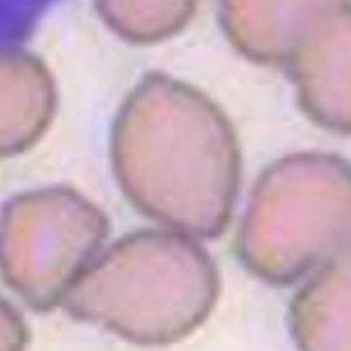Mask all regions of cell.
<instances>
[{
	"instance_id": "cell-1",
	"label": "cell",
	"mask_w": 351,
	"mask_h": 351,
	"mask_svg": "<svg viewBox=\"0 0 351 351\" xmlns=\"http://www.w3.org/2000/svg\"><path fill=\"white\" fill-rule=\"evenodd\" d=\"M112 150L119 185L139 211L190 237L225 232L241 154L229 119L204 92L147 77L121 110Z\"/></svg>"
},
{
	"instance_id": "cell-2",
	"label": "cell",
	"mask_w": 351,
	"mask_h": 351,
	"mask_svg": "<svg viewBox=\"0 0 351 351\" xmlns=\"http://www.w3.org/2000/svg\"><path fill=\"white\" fill-rule=\"evenodd\" d=\"M219 289L217 269L190 235L139 231L93 260L62 304L132 342L170 343L208 318Z\"/></svg>"
},
{
	"instance_id": "cell-3",
	"label": "cell",
	"mask_w": 351,
	"mask_h": 351,
	"mask_svg": "<svg viewBox=\"0 0 351 351\" xmlns=\"http://www.w3.org/2000/svg\"><path fill=\"white\" fill-rule=\"evenodd\" d=\"M348 162L328 153L280 159L261 174L243 217V265L271 285L287 286L350 255Z\"/></svg>"
},
{
	"instance_id": "cell-4",
	"label": "cell",
	"mask_w": 351,
	"mask_h": 351,
	"mask_svg": "<svg viewBox=\"0 0 351 351\" xmlns=\"http://www.w3.org/2000/svg\"><path fill=\"white\" fill-rule=\"evenodd\" d=\"M109 231L99 209L71 188L19 195L0 225V271L36 310L62 304Z\"/></svg>"
},
{
	"instance_id": "cell-5",
	"label": "cell",
	"mask_w": 351,
	"mask_h": 351,
	"mask_svg": "<svg viewBox=\"0 0 351 351\" xmlns=\"http://www.w3.org/2000/svg\"><path fill=\"white\" fill-rule=\"evenodd\" d=\"M347 14L348 0L221 2V26L235 49L255 63L285 67Z\"/></svg>"
},
{
	"instance_id": "cell-6",
	"label": "cell",
	"mask_w": 351,
	"mask_h": 351,
	"mask_svg": "<svg viewBox=\"0 0 351 351\" xmlns=\"http://www.w3.org/2000/svg\"><path fill=\"white\" fill-rule=\"evenodd\" d=\"M287 71L301 109L313 123L339 134L350 133V14L308 43Z\"/></svg>"
},
{
	"instance_id": "cell-7",
	"label": "cell",
	"mask_w": 351,
	"mask_h": 351,
	"mask_svg": "<svg viewBox=\"0 0 351 351\" xmlns=\"http://www.w3.org/2000/svg\"><path fill=\"white\" fill-rule=\"evenodd\" d=\"M350 255L318 269L295 296L292 333L302 350L350 351Z\"/></svg>"
},
{
	"instance_id": "cell-8",
	"label": "cell",
	"mask_w": 351,
	"mask_h": 351,
	"mask_svg": "<svg viewBox=\"0 0 351 351\" xmlns=\"http://www.w3.org/2000/svg\"><path fill=\"white\" fill-rule=\"evenodd\" d=\"M199 0H99L101 14L119 36L153 43L174 36L190 22Z\"/></svg>"
},
{
	"instance_id": "cell-9",
	"label": "cell",
	"mask_w": 351,
	"mask_h": 351,
	"mask_svg": "<svg viewBox=\"0 0 351 351\" xmlns=\"http://www.w3.org/2000/svg\"><path fill=\"white\" fill-rule=\"evenodd\" d=\"M28 342L25 322L8 302L0 300V350H20Z\"/></svg>"
}]
</instances>
